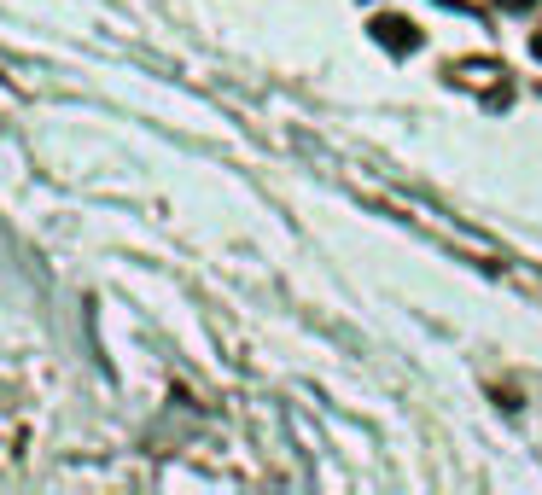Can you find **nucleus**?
<instances>
[{
  "label": "nucleus",
  "mask_w": 542,
  "mask_h": 495,
  "mask_svg": "<svg viewBox=\"0 0 542 495\" xmlns=\"http://www.w3.org/2000/svg\"><path fill=\"white\" fill-rule=\"evenodd\" d=\"M373 41L391 47V53H414V47H420V30H414L408 18H397V12H379V18H373Z\"/></svg>",
  "instance_id": "obj_1"
},
{
  "label": "nucleus",
  "mask_w": 542,
  "mask_h": 495,
  "mask_svg": "<svg viewBox=\"0 0 542 495\" xmlns=\"http://www.w3.org/2000/svg\"><path fill=\"white\" fill-rule=\"evenodd\" d=\"M502 6H508V12H525V6H537V0H502Z\"/></svg>",
  "instance_id": "obj_2"
}]
</instances>
